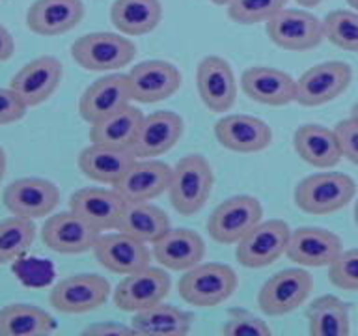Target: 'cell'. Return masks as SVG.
Wrapping results in <instances>:
<instances>
[{
  "label": "cell",
  "mask_w": 358,
  "mask_h": 336,
  "mask_svg": "<svg viewBox=\"0 0 358 336\" xmlns=\"http://www.w3.org/2000/svg\"><path fill=\"white\" fill-rule=\"evenodd\" d=\"M172 167L159 159H136L114 185L125 202H150L168 190Z\"/></svg>",
  "instance_id": "7402d4cb"
},
{
  "label": "cell",
  "mask_w": 358,
  "mask_h": 336,
  "mask_svg": "<svg viewBox=\"0 0 358 336\" xmlns=\"http://www.w3.org/2000/svg\"><path fill=\"white\" fill-rule=\"evenodd\" d=\"M215 185V174L206 157L200 153L179 159L172 170V179L168 185V198L179 215L194 217L200 213L211 196Z\"/></svg>",
  "instance_id": "6da1fadb"
},
{
  "label": "cell",
  "mask_w": 358,
  "mask_h": 336,
  "mask_svg": "<svg viewBox=\"0 0 358 336\" xmlns=\"http://www.w3.org/2000/svg\"><path fill=\"white\" fill-rule=\"evenodd\" d=\"M15 273L24 284L41 286L47 284L52 276V267L49 263L41 262V260H21L17 263Z\"/></svg>",
  "instance_id": "b9f144b4"
},
{
  "label": "cell",
  "mask_w": 358,
  "mask_h": 336,
  "mask_svg": "<svg viewBox=\"0 0 358 336\" xmlns=\"http://www.w3.org/2000/svg\"><path fill=\"white\" fill-rule=\"evenodd\" d=\"M324 39L347 52H358V11L334 10L323 19Z\"/></svg>",
  "instance_id": "d590c367"
},
{
  "label": "cell",
  "mask_w": 358,
  "mask_h": 336,
  "mask_svg": "<svg viewBox=\"0 0 358 336\" xmlns=\"http://www.w3.org/2000/svg\"><path fill=\"white\" fill-rule=\"evenodd\" d=\"M352 83V69L347 62L329 60L302 73L296 78V99L301 106H321L345 94Z\"/></svg>",
  "instance_id": "30bf717a"
},
{
  "label": "cell",
  "mask_w": 358,
  "mask_h": 336,
  "mask_svg": "<svg viewBox=\"0 0 358 336\" xmlns=\"http://www.w3.org/2000/svg\"><path fill=\"white\" fill-rule=\"evenodd\" d=\"M289 0H229L226 13L237 24L267 22L287 6Z\"/></svg>",
  "instance_id": "8d00e7d4"
},
{
  "label": "cell",
  "mask_w": 358,
  "mask_h": 336,
  "mask_svg": "<svg viewBox=\"0 0 358 336\" xmlns=\"http://www.w3.org/2000/svg\"><path fill=\"white\" fill-rule=\"evenodd\" d=\"M27 103L11 88H0V125L21 122L27 116Z\"/></svg>",
  "instance_id": "ab89813d"
},
{
  "label": "cell",
  "mask_w": 358,
  "mask_h": 336,
  "mask_svg": "<svg viewBox=\"0 0 358 336\" xmlns=\"http://www.w3.org/2000/svg\"><path fill=\"white\" fill-rule=\"evenodd\" d=\"M241 88L259 105L285 106L296 99V80L282 69L252 66L241 75Z\"/></svg>",
  "instance_id": "cb8c5ba5"
},
{
  "label": "cell",
  "mask_w": 358,
  "mask_h": 336,
  "mask_svg": "<svg viewBox=\"0 0 358 336\" xmlns=\"http://www.w3.org/2000/svg\"><path fill=\"white\" fill-rule=\"evenodd\" d=\"M224 336H271L273 330L262 318H257L248 310L234 308L228 312V319L222 327Z\"/></svg>",
  "instance_id": "f35d334b"
},
{
  "label": "cell",
  "mask_w": 358,
  "mask_h": 336,
  "mask_svg": "<svg viewBox=\"0 0 358 336\" xmlns=\"http://www.w3.org/2000/svg\"><path fill=\"white\" fill-rule=\"evenodd\" d=\"M349 118H352V120H355V122L358 123V101H357V103H355V105H352L351 116H349Z\"/></svg>",
  "instance_id": "7dc6e473"
},
{
  "label": "cell",
  "mask_w": 358,
  "mask_h": 336,
  "mask_svg": "<svg viewBox=\"0 0 358 336\" xmlns=\"http://www.w3.org/2000/svg\"><path fill=\"white\" fill-rule=\"evenodd\" d=\"M125 204L127 202L117 195L114 187H83L75 190L69 198V209L101 232L117 230Z\"/></svg>",
  "instance_id": "d4e9b609"
},
{
  "label": "cell",
  "mask_w": 358,
  "mask_h": 336,
  "mask_svg": "<svg viewBox=\"0 0 358 336\" xmlns=\"http://www.w3.org/2000/svg\"><path fill=\"white\" fill-rule=\"evenodd\" d=\"M172 290V279L161 267L138 269L125 274V279L116 286L112 293L114 304L122 312H140L145 308L159 304Z\"/></svg>",
  "instance_id": "8fae6325"
},
{
  "label": "cell",
  "mask_w": 358,
  "mask_h": 336,
  "mask_svg": "<svg viewBox=\"0 0 358 336\" xmlns=\"http://www.w3.org/2000/svg\"><path fill=\"white\" fill-rule=\"evenodd\" d=\"M6 209L21 218L49 217L60 204V190L43 178H21L11 181L2 195Z\"/></svg>",
  "instance_id": "7c38bea8"
},
{
  "label": "cell",
  "mask_w": 358,
  "mask_h": 336,
  "mask_svg": "<svg viewBox=\"0 0 358 336\" xmlns=\"http://www.w3.org/2000/svg\"><path fill=\"white\" fill-rule=\"evenodd\" d=\"M136 161L133 150L92 144L78 153V168L86 178L101 185H114L120 181L129 167Z\"/></svg>",
  "instance_id": "83f0119b"
},
{
  "label": "cell",
  "mask_w": 358,
  "mask_h": 336,
  "mask_svg": "<svg viewBox=\"0 0 358 336\" xmlns=\"http://www.w3.org/2000/svg\"><path fill=\"white\" fill-rule=\"evenodd\" d=\"M56 330V321L34 304H8L0 308V336H41Z\"/></svg>",
  "instance_id": "836d02e7"
},
{
  "label": "cell",
  "mask_w": 358,
  "mask_h": 336,
  "mask_svg": "<svg viewBox=\"0 0 358 336\" xmlns=\"http://www.w3.org/2000/svg\"><path fill=\"white\" fill-rule=\"evenodd\" d=\"M153 260L168 271H189L203 262L206 243L201 235L189 228H170L153 243Z\"/></svg>",
  "instance_id": "484cf974"
},
{
  "label": "cell",
  "mask_w": 358,
  "mask_h": 336,
  "mask_svg": "<svg viewBox=\"0 0 358 336\" xmlns=\"http://www.w3.org/2000/svg\"><path fill=\"white\" fill-rule=\"evenodd\" d=\"M289 237L291 228L285 220L282 218L262 220L237 243L235 258L243 267H268L284 256L289 245Z\"/></svg>",
  "instance_id": "9c48e42d"
},
{
  "label": "cell",
  "mask_w": 358,
  "mask_h": 336,
  "mask_svg": "<svg viewBox=\"0 0 358 336\" xmlns=\"http://www.w3.org/2000/svg\"><path fill=\"white\" fill-rule=\"evenodd\" d=\"M84 335L94 336H123V335H134L133 327L127 325L116 323V321H103V323H94L83 330Z\"/></svg>",
  "instance_id": "7bdbcfd3"
},
{
  "label": "cell",
  "mask_w": 358,
  "mask_h": 336,
  "mask_svg": "<svg viewBox=\"0 0 358 336\" xmlns=\"http://www.w3.org/2000/svg\"><path fill=\"white\" fill-rule=\"evenodd\" d=\"M131 327L134 329V335L142 336H183L192 329V314L159 302L134 312Z\"/></svg>",
  "instance_id": "f546056e"
},
{
  "label": "cell",
  "mask_w": 358,
  "mask_h": 336,
  "mask_svg": "<svg viewBox=\"0 0 358 336\" xmlns=\"http://www.w3.org/2000/svg\"><path fill=\"white\" fill-rule=\"evenodd\" d=\"M6 168H8V157H6L4 148L0 146V183H2V179L6 176Z\"/></svg>",
  "instance_id": "f6af8a7d"
},
{
  "label": "cell",
  "mask_w": 358,
  "mask_h": 336,
  "mask_svg": "<svg viewBox=\"0 0 358 336\" xmlns=\"http://www.w3.org/2000/svg\"><path fill=\"white\" fill-rule=\"evenodd\" d=\"M64 77V66L55 56H39L22 66L11 77L10 88L27 103L28 108L43 105L52 97Z\"/></svg>",
  "instance_id": "5bb4252c"
},
{
  "label": "cell",
  "mask_w": 358,
  "mask_h": 336,
  "mask_svg": "<svg viewBox=\"0 0 358 336\" xmlns=\"http://www.w3.org/2000/svg\"><path fill=\"white\" fill-rule=\"evenodd\" d=\"M36 239V224L30 218L10 217L0 220V265L21 260Z\"/></svg>",
  "instance_id": "e575fe53"
},
{
  "label": "cell",
  "mask_w": 358,
  "mask_h": 336,
  "mask_svg": "<svg viewBox=\"0 0 358 336\" xmlns=\"http://www.w3.org/2000/svg\"><path fill=\"white\" fill-rule=\"evenodd\" d=\"M196 88L201 103L211 112H228L237 101L234 69L222 56H206L196 69Z\"/></svg>",
  "instance_id": "9a60e30c"
},
{
  "label": "cell",
  "mask_w": 358,
  "mask_h": 336,
  "mask_svg": "<svg viewBox=\"0 0 358 336\" xmlns=\"http://www.w3.org/2000/svg\"><path fill=\"white\" fill-rule=\"evenodd\" d=\"M133 101L129 75L123 73H110L97 78L78 99V114L90 125L99 122L103 118L110 116L112 112L120 111L122 106Z\"/></svg>",
  "instance_id": "ac0fdd59"
},
{
  "label": "cell",
  "mask_w": 358,
  "mask_h": 336,
  "mask_svg": "<svg viewBox=\"0 0 358 336\" xmlns=\"http://www.w3.org/2000/svg\"><path fill=\"white\" fill-rule=\"evenodd\" d=\"M306 319L312 336H347L351 332L349 304L336 295H321L310 302Z\"/></svg>",
  "instance_id": "d6a6232c"
},
{
  "label": "cell",
  "mask_w": 358,
  "mask_h": 336,
  "mask_svg": "<svg viewBox=\"0 0 358 336\" xmlns=\"http://www.w3.org/2000/svg\"><path fill=\"white\" fill-rule=\"evenodd\" d=\"M263 206L256 196L237 195L220 202L207 218V234L220 245H237L262 223Z\"/></svg>",
  "instance_id": "8992f818"
},
{
  "label": "cell",
  "mask_w": 358,
  "mask_h": 336,
  "mask_svg": "<svg viewBox=\"0 0 358 336\" xmlns=\"http://www.w3.org/2000/svg\"><path fill=\"white\" fill-rule=\"evenodd\" d=\"M293 148L302 161L319 170H330L343 159L336 129L319 123H304L293 134Z\"/></svg>",
  "instance_id": "4316f807"
},
{
  "label": "cell",
  "mask_w": 358,
  "mask_h": 336,
  "mask_svg": "<svg viewBox=\"0 0 358 336\" xmlns=\"http://www.w3.org/2000/svg\"><path fill=\"white\" fill-rule=\"evenodd\" d=\"M336 134L340 139L341 153L347 161L358 167V123L352 118L341 120L336 125Z\"/></svg>",
  "instance_id": "60d3db41"
},
{
  "label": "cell",
  "mask_w": 358,
  "mask_h": 336,
  "mask_svg": "<svg viewBox=\"0 0 358 336\" xmlns=\"http://www.w3.org/2000/svg\"><path fill=\"white\" fill-rule=\"evenodd\" d=\"M73 60L86 71H117L129 66L136 56V45L125 34H84L71 45Z\"/></svg>",
  "instance_id": "277c9868"
},
{
  "label": "cell",
  "mask_w": 358,
  "mask_h": 336,
  "mask_svg": "<svg viewBox=\"0 0 358 336\" xmlns=\"http://www.w3.org/2000/svg\"><path fill=\"white\" fill-rule=\"evenodd\" d=\"M330 284L343 291H358V248L341 251L329 265Z\"/></svg>",
  "instance_id": "74e56055"
},
{
  "label": "cell",
  "mask_w": 358,
  "mask_h": 336,
  "mask_svg": "<svg viewBox=\"0 0 358 336\" xmlns=\"http://www.w3.org/2000/svg\"><path fill=\"white\" fill-rule=\"evenodd\" d=\"M144 114L138 106L131 103L122 106L120 111L112 112L110 116L103 118L99 122L92 123L90 127V140L92 144L112 146V148H125L133 150L134 140L142 125Z\"/></svg>",
  "instance_id": "f1b7e54d"
},
{
  "label": "cell",
  "mask_w": 358,
  "mask_h": 336,
  "mask_svg": "<svg viewBox=\"0 0 358 336\" xmlns=\"http://www.w3.org/2000/svg\"><path fill=\"white\" fill-rule=\"evenodd\" d=\"M161 21V0H116L110 6V22L131 38L153 32Z\"/></svg>",
  "instance_id": "4dcf8cb0"
},
{
  "label": "cell",
  "mask_w": 358,
  "mask_h": 336,
  "mask_svg": "<svg viewBox=\"0 0 358 336\" xmlns=\"http://www.w3.org/2000/svg\"><path fill=\"white\" fill-rule=\"evenodd\" d=\"M185 131L183 118L173 111H157L144 116L133 151L136 159H155L176 148Z\"/></svg>",
  "instance_id": "44dd1931"
},
{
  "label": "cell",
  "mask_w": 358,
  "mask_h": 336,
  "mask_svg": "<svg viewBox=\"0 0 358 336\" xmlns=\"http://www.w3.org/2000/svg\"><path fill=\"white\" fill-rule=\"evenodd\" d=\"M357 195V183L343 172H317L295 187V204L308 215H330L347 207Z\"/></svg>",
  "instance_id": "7a4b0ae2"
},
{
  "label": "cell",
  "mask_w": 358,
  "mask_h": 336,
  "mask_svg": "<svg viewBox=\"0 0 358 336\" xmlns=\"http://www.w3.org/2000/svg\"><path fill=\"white\" fill-rule=\"evenodd\" d=\"M15 52V41L8 30L0 24V62H8Z\"/></svg>",
  "instance_id": "ee69618b"
},
{
  "label": "cell",
  "mask_w": 358,
  "mask_h": 336,
  "mask_svg": "<svg viewBox=\"0 0 358 336\" xmlns=\"http://www.w3.org/2000/svg\"><path fill=\"white\" fill-rule=\"evenodd\" d=\"M345 2H347V4H349V6H351L352 10L358 11V0H345Z\"/></svg>",
  "instance_id": "c3c4849f"
},
{
  "label": "cell",
  "mask_w": 358,
  "mask_h": 336,
  "mask_svg": "<svg viewBox=\"0 0 358 336\" xmlns=\"http://www.w3.org/2000/svg\"><path fill=\"white\" fill-rule=\"evenodd\" d=\"M215 139L222 148L235 153H257L273 142V129L262 118L248 114H228L213 127Z\"/></svg>",
  "instance_id": "e0dca14e"
},
{
  "label": "cell",
  "mask_w": 358,
  "mask_h": 336,
  "mask_svg": "<svg viewBox=\"0 0 358 336\" xmlns=\"http://www.w3.org/2000/svg\"><path fill=\"white\" fill-rule=\"evenodd\" d=\"M213 4H217V6H228L229 0H211Z\"/></svg>",
  "instance_id": "681fc988"
},
{
  "label": "cell",
  "mask_w": 358,
  "mask_h": 336,
  "mask_svg": "<svg viewBox=\"0 0 358 336\" xmlns=\"http://www.w3.org/2000/svg\"><path fill=\"white\" fill-rule=\"evenodd\" d=\"M170 228L172 226L166 213L150 202H127L117 224L120 232L133 235L148 245L161 239Z\"/></svg>",
  "instance_id": "1f68e13d"
},
{
  "label": "cell",
  "mask_w": 358,
  "mask_h": 336,
  "mask_svg": "<svg viewBox=\"0 0 358 336\" xmlns=\"http://www.w3.org/2000/svg\"><path fill=\"white\" fill-rule=\"evenodd\" d=\"M313 291V279L306 269L291 267L274 273L257 293V307L267 316H285L302 307Z\"/></svg>",
  "instance_id": "ba28073f"
},
{
  "label": "cell",
  "mask_w": 358,
  "mask_h": 336,
  "mask_svg": "<svg viewBox=\"0 0 358 336\" xmlns=\"http://www.w3.org/2000/svg\"><path fill=\"white\" fill-rule=\"evenodd\" d=\"M112 293L110 282L95 273L71 274L50 290L49 302L60 314H88L99 310Z\"/></svg>",
  "instance_id": "52a82bcc"
},
{
  "label": "cell",
  "mask_w": 358,
  "mask_h": 336,
  "mask_svg": "<svg viewBox=\"0 0 358 336\" xmlns=\"http://www.w3.org/2000/svg\"><path fill=\"white\" fill-rule=\"evenodd\" d=\"M296 4L301 6V8H315V6H319L323 0H295Z\"/></svg>",
  "instance_id": "bcb514c9"
},
{
  "label": "cell",
  "mask_w": 358,
  "mask_h": 336,
  "mask_svg": "<svg viewBox=\"0 0 358 336\" xmlns=\"http://www.w3.org/2000/svg\"><path fill=\"white\" fill-rule=\"evenodd\" d=\"M84 15L83 0H36L27 11V27L38 36L55 38L77 28Z\"/></svg>",
  "instance_id": "603a6c76"
},
{
  "label": "cell",
  "mask_w": 358,
  "mask_h": 336,
  "mask_svg": "<svg viewBox=\"0 0 358 336\" xmlns=\"http://www.w3.org/2000/svg\"><path fill=\"white\" fill-rule=\"evenodd\" d=\"M129 83L133 101L138 103H159L172 97L181 86V73L172 62L145 60L131 67Z\"/></svg>",
  "instance_id": "ffe728a7"
},
{
  "label": "cell",
  "mask_w": 358,
  "mask_h": 336,
  "mask_svg": "<svg viewBox=\"0 0 358 336\" xmlns=\"http://www.w3.org/2000/svg\"><path fill=\"white\" fill-rule=\"evenodd\" d=\"M271 43L289 52H306L324 41L323 19L301 8H284L265 22Z\"/></svg>",
  "instance_id": "5b68a950"
},
{
  "label": "cell",
  "mask_w": 358,
  "mask_h": 336,
  "mask_svg": "<svg viewBox=\"0 0 358 336\" xmlns=\"http://www.w3.org/2000/svg\"><path fill=\"white\" fill-rule=\"evenodd\" d=\"M343 251L340 235L327 228L301 226L291 232L285 256L302 267H329Z\"/></svg>",
  "instance_id": "d6986e66"
},
{
  "label": "cell",
  "mask_w": 358,
  "mask_h": 336,
  "mask_svg": "<svg viewBox=\"0 0 358 336\" xmlns=\"http://www.w3.org/2000/svg\"><path fill=\"white\" fill-rule=\"evenodd\" d=\"M355 223H357V226H358V202L355 204Z\"/></svg>",
  "instance_id": "f907efd6"
},
{
  "label": "cell",
  "mask_w": 358,
  "mask_h": 336,
  "mask_svg": "<svg viewBox=\"0 0 358 336\" xmlns=\"http://www.w3.org/2000/svg\"><path fill=\"white\" fill-rule=\"evenodd\" d=\"M101 230L84 220L75 211L50 213L41 228V239L45 246L58 254H83L94 251L99 239Z\"/></svg>",
  "instance_id": "4fadbf2b"
},
{
  "label": "cell",
  "mask_w": 358,
  "mask_h": 336,
  "mask_svg": "<svg viewBox=\"0 0 358 336\" xmlns=\"http://www.w3.org/2000/svg\"><path fill=\"white\" fill-rule=\"evenodd\" d=\"M94 256L110 273L125 276L138 269L148 267L153 254L148 243L117 230L112 234L99 235L94 246Z\"/></svg>",
  "instance_id": "2e32d148"
},
{
  "label": "cell",
  "mask_w": 358,
  "mask_h": 336,
  "mask_svg": "<svg viewBox=\"0 0 358 336\" xmlns=\"http://www.w3.org/2000/svg\"><path fill=\"white\" fill-rule=\"evenodd\" d=\"M237 273L226 263H198L178 282L179 297L190 307L213 308L222 304L237 290Z\"/></svg>",
  "instance_id": "3957f363"
}]
</instances>
